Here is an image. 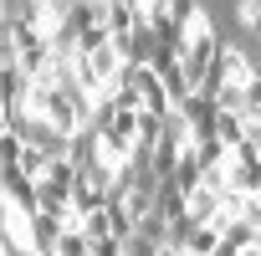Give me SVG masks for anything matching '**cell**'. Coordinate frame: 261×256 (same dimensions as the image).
<instances>
[{
    "label": "cell",
    "mask_w": 261,
    "mask_h": 256,
    "mask_svg": "<svg viewBox=\"0 0 261 256\" xmlns=\"http://www.w3.org/2000/svg\"><path fill=\"white\" fill-rule=\"evenodd\" d=\"M6 31H11V46H16V67H21L26 77H41V72L51 67V41H46L26 16H11Z\"/></svg>",
    "instance_id": "obj_1"
},
{
    "label": "cell",
    "mask_w": 261,
    "mask_h": 256,
    "mask_svg": "<svg viewBox=\"0 0 261 256\" xmlns=\"http://www.w3.org/2000/svg\"><path fill=\"white\" fill-rule=\"evenodd\" d=\"M0 205L11 215H36V180L21 169V164H0Z\"/></svg>",
    "instance_id": "obj_2"
},
{
    "label": "cell",
    "mask_w": 261,
    "mask_h": 256,
    "mask_svg": "<svg viewBox=\"0 0 261 256\" xmlns=\"http://www.w3.org/2000/svg\"><path fill=\"white\" fill-rule=\"evenodd\" d=\"M67 225H77V220H67V215H51V210H36V215H26V231H21V241H26V251H57V236L67 231Z\"/></svg>",
    "instance_id": "obj_3"
},
{
    "label": "cell",
    "mask_w": 261,
    "mask_h": 256,
    "mask_svg": "<svg viewBox=\"0 0 261 256\" xmlns=\"http://www.w3.org/2000/svg\"><path fill=\"white\" fill-rule=\"evenodd\" d=\"M128 67V77H134V87H139V108H149V113H169L174 103H169V92H164V82H159V72L144 62H123Z\"/></svg>",
    "instance_id": "obj_4"
},
{
    "label": "cell",
    "mask_w": 261,
    "mask_h": 256,
    "mask_svg": "<svg viewBox=\"0 0 261 256\" xmlns=\"http://www.w3.org/2000/svg\"><path fill=\"white\" fill-rule=\"evenodd\" d=\"M225 190L261 195V159H256V154H246V159H230V154H225Z\"/></svg>",
    "instance_id": "obj_5"
},
{
    "label": "cell",
    "mask_w": 261,
    "mask_h": 256,
    "mask_svg": "<svg viewBox=\"0 0 261 256\" xmlns=\"http://www.w3.org/2000/svg\"><path fill=\"white\" fill-rule=\"evenodd\" d=\"M215 72H220L225 82H251L256 62H251V52H241V46H220V52H215Z\"/></svg>",
    "instance_id": "obj_6"
},
{
    "label": "cell",
    "mask_w": 261,
    "mask_h": 256,
    "mask_svg": "<svg viewBox=\"0 0 261 256\" xmlns=\"http://www.w3.org/2000/svg\"><path fill=\"white\" fill-rule=\"evenodd\" d=\"M82 57V67L92 72V77H102V82H113V72L123 67V57L113 52V41H102V46H92V52H77Z\"/></svg>",
    "instance_id": "obj_7"
},
{
    "label": "cell",
    "mask_w": 261,
    "mask_h": 256,
    "mask_svg": "<svg viewBox=\"0 0 261 256\" xmlns=\"http://www.w3.org/2000/svg\"><path fill=\"white\" fill-rule=\"evenodd\" d=\"M26 72L16 67V62H6V67H0V103H6V108H21L26 103Z\"/></svg>",
    "instance_id": "obj_8"
},
{
    "label": "cell",
    "mask_w": 261,
    "mask_h": 256,
    "mask_svg": "<svg viewBox=\"0 0 261 256\" xmlns=\"http://www.w3.org/2000/svg\"><path fill=\"white\" fill-rule=\"evenodd\" d=\"M210 134L230 149V144L246 134V113H236V108H215V128H210Z\"/></svg>",
    "instance_id": "obj_9"
},
{
    "label": "cell",
    "mask_w": 261,
    "mask_h": 256,
    "mask_svg": "<svg viewBox=\"0 0 261 256\" xmlns=\"http://www.w3.org/2000/svg\"><path fill=\"white\" fill-rule=\"evenodd\" d=\"M102 200H108V190H97V185H87V180H82V174H77V180H72V215H77V220H82V215H87V210H97V205H102Z\"/></svg>",
    "instance_id": "obj_10"
},
{
    "label": "cell",
    "mask_w": 261,
    "mask_h": 256,
    "mask_svg": "<svg viewBox=\"0 0 261 256\" xmlns=\"http://www.w3.org/2000/svg\"><path fill=\"white\" fill-rule=\"evenodd\" d=\"M159 134H164V113H149V108H139V128H134V144L154 149V144H159Z\"/></svg>",
    "instance_id": "obj_11"
},
{
    "label": "cell",
    "mask_w": 261,
    "mask_h": 256,
    "mask_svg": "<svg viewBox=\"0 0 261 256\" xmlns=\"http://www.w3.org/2000/svg\"><path fill=\"white\" fill-rule=\"evenodd\" d=\"M215 241H220L215 225H195V231L185 236V251H179V256H215Z\"/></svg>",
    "instance_id": "obj_12"
},
{
    "label": "cell",
    "mask_w": 261,
    "mask_h": 256,
    "mask_svg": "<svg viewBox=\"0 0 261 256\" xmlns=\"http://www.w3.org/2000/svg\"><path fill=\"white\" fill-rule=\"evenodd\" d=\"M57 256H87V236H82V225H67V231L57 236Z\"/></svg>",
    "instance_id": "obj_13"
},
{
    "label": "cell",
    "mask_w": 261,
    "mask_h": 256,
    "mask_svg": "<svg viewBox=\"0 0 261 256\" xmlns=\"http://www.w3.org/2000/svg\"><path fill=\"white\" fill-rule=\"evenodd\" d=\"M241 113H246V123H256L261 118V67L251 72V82H246V103H241Z\"/></svg>",
    "instance_id": "obj_14"
},
{
    "label": "cell",
    "mask_w": 261,
    "mask_h": 256,
    "mask_svg": "<svg viewBox=\"0 0 261 256\" xmlns=\"http://www.w3.org/2000/svg\"><path fill=\"white\" fill-rule=\"evenodd\" d=\"M236 21H241L246 31H256V26H261V0H236Z\"/></svg>",
    "instance_id": "obj_15"
},
{
    "label": "cell",
    "mask_w": 261,
    "mask_h": 256,
    "mask_svg": "<svg viewBox=\"0 0 261 256\" xmlns=\"http://www.w3.org/2000/svg\"><path fill=\"white\" fill-rule=\"evenodd\" d=\"M16 159H21V134L6 128V134H0V164H16Z\"/></svg>",
    "instance_id": "obj_16"
},
{
    "label": "cell",
    "mask_w": 261,
    "mask_h": 256,
    "mask_svg": "<svg viewBox=\"0 0 261 256\" xmlns=\"http://www.w3.org/2000/svg\"><path fill=\"white\" fill-rule=\"evenodd\" d=\"M108 41V26H87V31H77V52H92V46H102Z\"/></svg>",
    "instance_id": "obj_17"
},
{
    "label": "cell",
    "mask_w": 261,
    "mask_h": 256,
    "mask_svg": "<svg viewBox=\"0 0 261 256\" xmlns=\"http://www.w3.org/2000/svg\"><path fill=\"white\" fill-rule=\"evenodd\" d=\"M195 11H200V0H169V21H179V26H185Z\"/></svg>",
    "instance_id": "obj_18"
},
{
    "label": "cell",
    "mask_w": 261,
    "mask_h": 256,
    "mask_svg": "<svg viewBox=\"0 0 261 256\" xmlns=\"http://www.w3.org/2000/svg\"><path fill=\"white\" fill-rule=\"evenodd\" d=\"M6 62H16V46H11V31L0 26V67H6Z\"/></svg>",
    "instance_id": "obj_19"
},
{
    "label": "cell",
    "mask_w": 261,
    "mask_h": 256,
    "mask_svg": "<svg viewBox=\"0 0 261 256\" xmlns=\"http://www.w3.org/2000/svg\"><path fill=\"white\" fill-rule=\"evenodd\" d=\"M241 139H246V144L261 154V118H256V123H246V134H241Z\"/></svg>",
    "instance_id": "obj_20"
},
{
    "label": "cell",
    "mask_w": 261,
    "mask_h": 256,
    "mask_svg": "<svg viewBox=\"0 0 261 256\" xmlns=\"http://www.w3.org/2000/svg\"><path fill=\"white\" fill-rule=\"evenodd\" d=\"M11 113H16V108H6V103H0V134L11 128Z\"/></svg>",
    "instance_id": "obj_21"
},
{
    "label": "cell",
    "mask_w": 261,
    "mask_h": 256,
    "mask_svg": "<svg viewBox=\"0 0 261 256\" xmlns=\"http://www.w3.org/2000/svg\"><path fill=\"white\" fill-rule=\"evenodd\" d=\"M62 6H72V0H62Z\"/></svg>",
    "instance_id": "obj_22"
},
{
    "label": "cell",
    "mask_w": 261,
    "mask_h": 256,
    "mask_svg": "<svg viewBox=\"0 0 261 256\" xmlns=\"http://www.w3.org/2000/svg\"><path fill=\"white\" fill-rule=\"evenodd\" d=\"M256 31H261V26H256Z\"/></svg>",
    "instance_id": "obj_23"
}]
</instances>
